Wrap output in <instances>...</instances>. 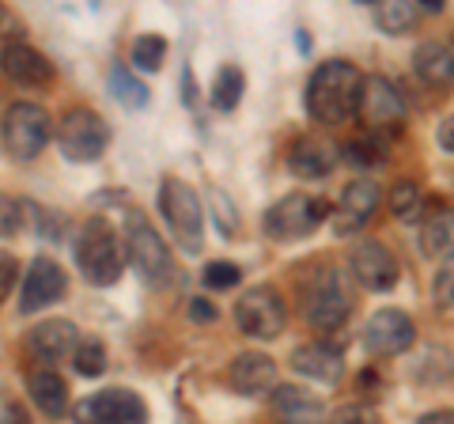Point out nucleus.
<instances>
[{
    "label": "nucleus",
    "instance_id": "obj_1",
    "mask_svg": "<svg viewBox=\"0 0 454 424\" xmlns=\"http://www.w3.org/2000/svg\"><path fill=\"white\" fill-rule=\"evenodd\" d=\"M364 76L348 61H322L307 80V114L322 125H340L352 114H360Z\"/></svg>",
    "mask_w": 454,
    "mask_h": 424
},
{
    "label": "nucleus",
    "instance_id": "obj_2",
    "mask_svg": "<svg viewBox=\"0 0 454 424\" xmlns=\"http://www.w3.org/2000/svg\"><path fill=\"white\" fill-rule=\"evenodd\" d=\"M73 254H76V265H80L83 280L95 285V288L118 285L121 273H125V262H129V250H125L118 232H114L103 216H91L88 224H83Z\"/></svg>",
    "mask_w": 454,
    "mask_h": 424
},
{
    "label": "nucleus",
    "instance_id": "obj_3",
    "mask_svg": "<svg viewBox=\"0 0 454 424\" xmlns=\"http://www.w3.org/2000/svg\"><path fill=\"white\" fill-rule=\"evenodd\" d=\"M160 212L167 216V228L175 235V243L186 250V254H197L205 243V205L197 190L190 182L182 178H163L160 182Z\"/></svg>",
    "mask_w": 454,
    "mask_h": 424
},
{
    "label": "nucleus",
    "instance_id": "obj_4",
    "mask_svg": "<svg viewBox=\"0 0 454 424\" xmlns=\"http://www.w3.org/2000/svg\"><path fill=\"white\" fill-rule=\"evenodd\" d=\"M300 310L307 318L310 330H337L348 318V292H345V277L330 265L310 273L300 285Z\"/></svg>",
    "mask_w": 454,
    "mask_h": 424
},
{
    "label": "nucleus",
    "instance_id": "obj_5",
    "mask_svg": "<svg viewBox=\"0 0 454 424\" xmlns=\"http://www.w3.org/2000/svg\"><path fill=\"white\" fill-rule=\"evenodd\" d=\"M125 250H129V262L137 265V273L145 277L152 288L170 285L175 262H170V250L163 243V235L152 228V220L145 216V212H129V216H125Z\"/></svg>",
    "mask_w": 454,
    "mask_h": 424
},
{
    "label": "nucleus",
    "instance_id": "obj_6",
    "mask_svg": "<svg viewBox=\"0 0 454 424\" xmlns=\"http://www.w3.org/2000/svg\"><path fill=\"white\" fill-rule=\"evenodd\" d=\"M50 125H53L50 114L38 103H12L4 110V118H0V140H4L12 160L31 163L50 145V137H53Z\"/></svg>",
    "mask_w": 454,
    "mask_h": 424
},
{
    "label": "nucleus",
    "instance_id": "obj_7",
    "mask_svg": "<svg viewBox=\"0 0 454 424\" xmlns=\"http://www.w3.org/2000/svg\"><path fill=\"white\" fill-rule=\"evenodd\" d=\"M106 122L91 106H73L57 125V145H61L68 163H95L106 152Z\"/></svg>",
    "mask_w": 454,
    "mask_h": 424
},
{
    "label": "nucleus",
    "instance_id": "obj_8",
    "mask_svg": "<svg viewBox=\"0 0 454 424\" xmlns=\"http://www.w3.org/2000/svg\"><path fill=\"white\" fill-rule=\"evenodd\" d=\"M235 322L247 337H258V342H273V337L284 334V322H288V310H284V300L277 288L258 285L239 295L235 303Z\"/></svg>",
    "mask_w": 454,
    "mask_h": 424
},
{
    "label": "nucleus",
    "instance_id": "obj_9",
    "mask_svg": "<svg viewBox=\"0 0 454 424\" xmlns=\"http://www.w3.org/2000/svg\"><path fill=\"white\" fill-rule=\"evenodd\" d=\"M330 216V205L310 193H288L265 212V232L273 239H303Z\"/></svg>",
    "mask_w": 454,
    "mask_h": 424
},
{
    "label": "nucleus",
    "instance_id": "obj_10",
    "mask_svg": "<svg viewBox=\"0 0 454 424\" xmlns=\"http://www.w3.org/2000/svg\"><path fill=\"white\" fill-rule=\"evenodd\" d=\"M76 424H148V405L133 390H98L76 402Z\"/></svg>",
    "mask_w": 454,
    "mask_h": 424
},
{
    "label": "nucleus",
    "instance_id": "obj_11",
    "mask_svg": "<svg viewBox=\"0 0 454 424\" xmlns=\"http://www.w3.org/2000/svg\"><path fill=\"white\" fill-rule=\"evenodd\" d=\"M413 337H417L413 318L397 307L375 310L364 326V345H367V352H375V357H397V352H405L413 345Z\"/></svg>",
    "mask_w": 454,
    "mask_h": 424
},
{
    "label": "nucleus",
    "instance_id": "obj_12",
    "mask_svg": "<svg viewBox=\"0 0 454 424\" xmlns=\"http://www.w3.org/2000/svg\"><path fill=\"white\" fill-rule=\"evenodd\" d=\"M65 285L68 277L53 258H35L20 288V315H35V310L57 303L65 295Z\"/></svg>",
    "mask_w": 454,
    "mask_h": 424
},
{
    "label": "nucleus",
    "instance_id": "obj_13",
    "mask_svg": "<svg viewBox=\"0 0 454 424\" xmlns=\"http://www.w3.org/2000/svg\"><path fill=\"white\" fill-rule=\"evenodd\" d=\"M227 387L243 398H262V394L277 390V360L265 352H239L227 364Z\"/></svg>",
    "mask_w": 454,
    "mask_h": 424
},
{
    "label": "nucleus",
    "instance_id": "obj_14",
    "mask_svg": "<svg viewBox=\"0 0 454 424\" xmlns=\"http://www.w3.org/2000/svg\"><path fill=\"white\" fill-rule=\"evenodd\" d=\"M352 273L372 292H390V288H397V277H402L397 258L382 243H360L352 250Z\"/></svg>",
    "mask_w": 454,
    "mask_h": 424
},
{
    "label": "nucleus",
    "instance_id": "obj_15",
    "mask_svg": "<svg viewBox=\"0 0 454 424\" xmlns=\"http://www.w3.org/2000/svg\"><path fill=\"white\" fill-rule=\"evenodd\" d=\"M360 114H364L367 125H375V130H394V125L405 118V103H402V95H397V88L390 80L372 76V80H364Z\"/></svg>",
    "mask_w": 454,
    "mask_h": 424
},
{
    "label": "nucleus",
    "instance_id": "obj_16",
    "mask_svg": "<svg viewBox=\"0 0 454 424\" xmlns=\"http://www.w3.org/2000/svg\"><path fill=\"white\" fill-rule=\"evenodd\" d=\"M0 68H4V76L16 80L20 88H42V83L53 80L50 58H42V53L35 46H27V42H8L4 53H0Z\"/></svg>",
    "mask_w": 454,
    "mask_h": 424
},
{
    "label": "nucleus",
    "instance_id": "obj_17",
    "mask_svg": "<svg viewBox=\"0 0 454 424\" xmlns=\"http://www.w3.org/2000/svg\"><path fill=\"white\" fill-rule=\"evenodd\" d=\"M292 367L322 387H333V383H340V375H345V357H340V349L325 345V342H310L292 352Z\"/></svg>",
    "mask_w": 454,
    "mask_h": 424
},
{
    "label": "nucleus",
    "instance_id": "obj_18",
    "mask_svg": "<svg viewBox=\"0 0 454 424\" xmlns=\"http://www.w3.org/2000/svg\"><path fill=\"white\" fill-rule=\"evenodd\" d=\"M269 409H273L277 424H322L325 420V405L322 398H315L303 387H277L273 398H269Z\"/></svg>",
    "mask_w": 454,
    "mask_h": 424
},
{
    "label": "nucleus",
    "instance_id": "obj_19",
    "mask_svg": "<svg viewBox=\"0 0 454 424\" xmlns=\"http://www.w3.org/2000/svg\"><path fill=\"white\" fill-rule=\"evenodd\" d=\"M375 208H379V186L375 182H348L345 193H340V208H337V220H333V228L340 235H348V232H360L367 220L375 216Z\"/></svg>",
    "mask_w": 454,
    "mask_h": 424
},
{
    "label": "nucleus",
    "instance_id": "obj_20",
    "mask_svg": "<svg viewBox=\"0 0 454 424\" xmlns=\"http://www.w3.org/2000/svg\"><path fill=\"white\" fill-rule=\"evenodd\" d=\"M337 167V148L322 137H300L288 148V171L300 178H325Z\"/></svg>",
    "mask_w": 454,
    "mask_h": 424
},
{
    "label": "nucleus",
    "instance_id": "obj_21",
    "mask_svg": "<svg viewBox=\"0 0 454 424\" xmlns=\"http://www.w3.org/2000/svg\"><path fill=\"white\" fill-rule=\"evenodd\" d=\"M76 345H80V330L68 318H46L42 326L31 330V352L46 364L61 360V357H73Z\"/></svg>",
    "mask_w": 454,
    "mask_h": 424
},
{
    "label": "nucleus",
    "instance_id": "obj_22",
    "mask_svg": "<svg viewBox=\"0 0 454 424\" xmlns=\"http://www.w3.org/2000/svg\"><path fill=\"white\" fill-rule=\"evenodd\" d=\"M27 394H31L35 405H38L50 420H57V417L68 413V383L53 372V367H35V372L27 375Z\"/></svg>",
    "mask_w": 454,
    "mask_h": 424
},
{
    "label": "nucleus",
    "instance_id": "obj_23",
    "mask_svg": "<svg viewBox=\"0 0 454 424\" xmlns=\"http://www.w3.org/2000/svg\"><path fill=\"white\" fill-rule=\"evenodd\" d=\"M420 250L428 258H450L454 254V208L435 205L432 212H424L420 220Z\"/></svg>",
    "mask_w": 454,
    "mask_h": 424
},
{
    "label": "nucleus",
    "instance_id": "obj_24",
    "mask_svg": "<svg viewBox=\"0 0 454 424\" xmlns=\"http://www.w3.org/2000/svg\"><path fill=\"white\" fill-rule=\"evenodd\" d=\"M413 68L428 88H450L454 83V50L443 42H420L413 53Z\"/></svg>",
    "mask_w": 454,
    "mask_h": 424
},
{
    "label": "nucleus",
    "instance_id": "obj_25",
    "mask_svg": "<svg viewBox=\"0 0 454 424\" xmlns=\"http://www.w3.org/2000/svg\"><path fill=\"white\" fill-rule=\"evenodd\" d=\"M243 95H247V73L239 65H223L216 80H212V106L231 114V110L243 103Z\"/></svg>",
    "mask_w": 454,
    "mask_h": 424
},
{
    "label": "nucleus",
    "instance_id": "obj_26",
    "mask_svg": "<svg viewBox=\"0 0 454 424\" xmlns=\"http://www.w3.org/2000/svg\"><path fill=\"white\" fill-rule=\"evenodd\" d=\"M106 83H110V95L118 98V103H121L125 110H145V106L152 103V91H148L145 83H140V80H137L125 65H114Z\"/></svg>",
    "mask_w": 454,
    "mask_h": 424
},
{
    "label": "nucleus",
    "instance_id": "obj_27",
    "mask_svg": "<svg viewBox=\"0 0 454 424\" xmlns=\"http://www.w3.org/2000/svg\"><path fill=\"white\" fill-rule=\"evenodd\" d=\"M390 212L402 224H417V220H424V193H420V186L417 182H409V178H402L397 186L390 190Z\"/></svg>",
    "mask_w": 454,
    "mask_h": 424
},
{
    "label": "nucleus",
    "instance_id": "obj_28",
    "mask_svg": "<svg viewBox=\"0 0 454 424\" xmlns=\"http://www.w3.org/2000/svg\"><path fill=\"white\" fill-rule=\"evenodd\" d=\"M417 16H420L417 4H409V0H387V4H379L375 20H379V27L387 35H405L409 27L417 23Z\"/></svg>",
    "mask_w": 454,
    "mask_h": 424
},
{
    "label": "nucleus",
    "instance_id": "obj_29",
    "mask_svg": "<svg viewBox=\"0 0 454 424\" xmlns=\"http://www.w3.org/2000/svg\"><path fill=\"white\" fill-rule=\"evenodd\" d=\"M73 367H76V375H83V379L103 375V367H106L103 342H98V337H80V345L73 352Z\"/></svg>",
    "mask_w": 454,
    "mask_h": 424
},
{
    "label": "nucleus",
    "instance_id": "obj_30",
    "mask_svg": "<svg viewBox=\"0 0 454 424\" xmlns=\"http://www.w3.org/2000/svg\"><path fill=\"white\" fill-rule=\"evenodd\" d=\"M167 58V38L163 35H137L133 42V65L145 73H160Z\"/></svg>",
    "mask_w": 454,
    "mask_h": 424
},
{
    "label": "nucleus",
    "instance_id": "obj_31",
    "mask_svg": "<svg viewBox=\"0 0 454 424\" xmlns=\"http://www.w3.org/2000/svg\"><path fill=\"white\" fill-rule=\"evenodd\" d=\"M201 280H205L208 288H235L239 280H243V270H239L235 262H208Z\"/></svg>",
    "mask_w": 454,
    "mask_h": 424
},
{
    "label": "nucleus",
    "instance_id": "obj_32",
    "mask_svg": "<svg viewBox=\"0 0 454 424\" xmlns=\"http://www.w3.org/2000/svg\"><path fill=\"white\" fill-rule=\"evenodd\" d=\"M20 228H23V205L16 201V197L0 193V239L20 235Z\"/></svg>",
    "mask_w": 454,
    "mask_h": 424
},
{
    "label": "nucleus",
    "instance_id": "obj_33",
    "mask_svg": "<svg viewBox=\"0 0 454 424\" xmlns=\"http://www.w3.org/2000/svg\"><path fill=\"white\" fill-rule=\"evenodd\" d=\"M432 295H435V303L439 307H454V254L439 265V273H435V285H432Z\"/></svg>",
    "mask_w": 454,
    "mask_h": 424
},
{
    "label": "nucleus",
    "instance_id": "obj_34",
    "mask_svg": "<svg viewBox=\"0 0 454 424\" xmlns=\"http://www.w3.org/2000/svg\"><path fill=\"white\" fill-rule=\"evenodd\" d=\"M345 155H348L352 163H360V167H372V163L382 160V152H379L375 140H352V145L345 148Z\"/></svg>",
    "mask_w": 454,
    "mask_h": 424
},
{
    "label": "nucleus",
    "instance_id": "obj_35",
    "mask_svg": "<svg viewBox=\"0 0 454 424\" xmlns=\"http://www.w3.org/2000/svg\"><path fill=\"white\" fill-rule=\"evenodd\" d=\"M16 277H20V265H16V258L0 250V303H4L8 295H12V288H16Z\"/></svg>",
    "mask_w": 454,
    "mask_h": 424
},
{
    "label": "nucleus",
    "instance_id": "obj_36",
    "mask_svg": "<svg viewBox=\"0 0 454 424\" xmlns=\"http://www.w3.org/2000/svg\"><path fill=\"white\" fill-rule=\"evenodd\" d=\"M212 205H216V224H220V232H223V235H235L239 220H235L231 201H223V193H220V190H212Z\"/></svg>",
    "mask_w": 454,
    "mask_h": 424
},
{
    "label": "nucleus",
    "instance_id": "obj_37",
    "mask_svg": "<svg viewBox=\"0 0 454 424\" xmlns=\"http://www.w3.org/2000/svg\"><path fill=\"white\" fill-rule=\"evenodd\" d=\"M330 424H375V417L364 405H345V409H337Z\"/></svg>",
    "mask_w": 454,
    "mask_h": 424
},
{
    "label": "nucleus",
    "instance_id": "obj_38",
    "mask_svg": "<svg viewBox=\"0 0 454 424\" xmlns=\"http://www.w3.org/2000/svg\"><path fill=\"white\" fill-rule=\"evenodd\" d=\"M186 315H190V322H216L220 310L212 307L208 300H201V295H193V300L186 303Z\"/></svg>",
    "mask_w": 454,
    "mask_h": 424
},
{
    "label": "nucleus",
    "instance_id": "obj_39",
    "mask_svg": "<svg viewBox=\"0 0 454 424\" xmlns=\"http://www.w3.org/2000/svg\"><path fill=\"white\" fill-rule=\"evenodd\" d=\"M0 424H31V413L23 405L8 402V405H0Z\"/></svg>",
    "mask_w": 454,
    "mask_h": 424
},
{
    "label": "nucleus",
    "instance_id": "obj_40",
    "mask_svg": "<svg viewBox=\"0 0 454 424\" xmlns=\"http://www.w3.org/2000/svg\"><path fill=\"white\" fill-rule=\"evenodd\" d=\"M417 424H454V409H432V413H424Z\"/></svg>",
    "mask_w": 454,
    "mask_h": 424
},
{
    "label": "nucleus",
    "instance_id": "obj_41",
    "mask_svg": "<svg viewBox=\"0 0 454 424\" xmlns=\"http://www.w3.org/2000/svg\"><path fill=\"white\" fill-rule=\"evenodd\" d=\"M439 148H447V152H454V114L439 125Z\"/></svg>",
    "mask_w": 454,
    "mask_h": 424
},
{
    "label": "nucleus",
    "instance_id": "obj_42",
    "mask_svg": "<svg viewBox=\"0 0 454 424\" xmlns=\"http://www.w3.org/2000/svg\"><path fill=\"white\" fill-rule=\"evenodd\" d=\"M417 4H424V12H443V0H417Z\"/></svg>",
    "mask_w": 454,
    "mask_h": 424
},
{
    "label": "nucleus",
    "instance_id": "obj_43",
    "mask_svg": "<svg viewBox=\"0 0 454 424\" xmlns=\"http://www.w3.org/2000/svg\"><path fill=\"white\" fill-rule=\"evenodd\" d=\"M8 23V12H4V4H0V27H4Z\"/></svg>",
    "mask_w": 454,
    "mask_h": 424
},
{
    "label": "nucleus",
    "instance_id": "obj_44",
    "mask_svg": "<svg viewBox=\"0 0 454 424\" xmlns=\"http://www.w3.org/2000/svg\"><path fill=\"white\" fill-rule=\"evenodd\" d=\"M375 424H379V420H375Z\"/></svg>",
    "mask_w": 454,
    "mask_h": 424
}]
</instances>
